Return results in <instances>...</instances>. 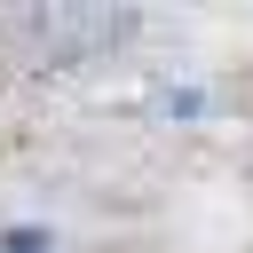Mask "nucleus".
I'll use <instances>...</instances> for the list:
<instances>
[{
  "instance_id": "obj_1",
  "label": "nucleus",
  "mask_w": 253,
  "mask_h": 253,
  "mask_svg": "<svg viewBox=\"0 0 253 253\" xmlns=\"http://www.w3.org/2000/svg\"><path fill=\"white\" fill-rule=\"evenodd\" d=\"M8 253H47V237H40V229H16V237H8Z\"/></svg>"
}]
</instances>
